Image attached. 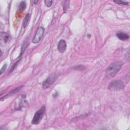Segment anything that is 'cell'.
<instances>
[{
    "instance_id": "cell-1",
    "label": "cell",
    "mask_w": 130,
    "mask_h": 130,
    "mask_svg": "<svg viewBox=\"0 0 130 130\" xmlns=\"http://www.w3.org/2000/svg\"><path fill=\"white\" fill-rule=\"evenodd\" d=\"M123 63L121 61H116L111 64L105 71V75L108 78H113L120 71Z\"/></svg>"
},
{
    "instance_id": "cell-2",
    "label": "cell",
    "mask_w": 130,
    "mask_h": 130,
    "mask_svg": "<svg viewBox=\"0 0 130 130\" xmlns=\"http://www.w3.org/2000/svg\"><path fill=\"white\" fill-rule=\"evenodd\" d=\"M125 88L124 83L120 80L112 81L108 85V89L113 91H119L123 90Z\"/></svg>"
},
{
    "instance_id": "cell-3",
    "label": "cell",
    "mask_w": 130,
    "mask_h": 130,
    "mask_svg": "<svg viewBox=\"0 0 130 130\" xmlns=\"http://www.w3.org/2000/svg\"><path fill=\"white\" fill-rule=\"evenodd\" d=\"M46 110V108L45 106H43L40 109L38 110L35 114L32 120V124L33 125L39 124L44 115Z\"/></svg>"
},
{
    "instance_id": "cell-4",
    "label": "cell",
    "mask_w": 130,
    "mask_h": 130,
    "mask_svg": "<svg viewBox=\"0 0 130 130\" xmlns=\"http://www.w3.org/2000/svg\"><path fill=\"white\" fill-rule=\"evenodd\" d=\"M59 74L57 73H54L50 75L42 83V87L44 90L48 89L49 87L55 82L57 78H58Z\"/></svg>"
},
{
    "instance_id": "cell-5",
    "label": "cell",
    "mask_w": 130,
    "mask_h": 130,
    "mask_svg": "<svg viewBox=\"0 0 130 130\" xmlns=\"http://www.w3.org/2000/svg\"><path fill=\"white\" fill-rule=\"evenodd\" d=\"M44 31H45V29L43 27L39 28L36 32L33 39L32 40V43H35V44L39 43L41 40L42 37H43V34H44Z\"/></svg>"
},
{
    "instance_id": "cell-6",
    "label": "cell",
    "mask_w": 130,
    "mask_h": 130,
    "mask_svg": "<svg viewBox=\"0 0 130 130\" xmlns=\"http://www.w3.org/2000/svg\"><path fill=\"white\" fill-rule=\"evenodd\" d=\"M67 43L65 40H61L58 44V49L61 53H64L66 50Z\"/></svg>"
},
{
    "instance_id": "cell-7",
    "label": "cell",
    "mask_w": 130,
    "mask_h": 130,
    "mask_svg": "<svg viewBox=\"0 0 130 130\" xmlns=\"http://www.w3.org/2000/svg\"><path fill=\"white\" fill-rule=\"evenodd\" d=\"M23 85L22 86H19V87L12 90L11 91H10L9 93H8V94H7L6 96H5L4 97H3V98H1V101H3V100L6 99V98H8L11 97V96H12L14 95H15V94H16L17 93H18L19 91H20L21 89H22V88H23Z\"/></svg>"
},
{
    "instance_id": "cell-8",
    "label": "cell",
    "mask_w": 130,
    "mask_h": 130,
    "mask_svg": "<svg viewBox=\"0 0 130 130\" xmlns=\"http://www.w3.org/2000/svg\"><path fill=\"white\" fill-rule=\"evenodd\" d=\"M116 37L121 40L126 41L129 39V35L123 32H117L116 34Z\"/></svg>"
},
{
    "instance_id": "cell-9",
    "label": "cell",
    "mask_w": 130,
    "mask_h": 130,
    "mask_svg": "<svg viewBox=\"0 0 130 130\" xmlns=\"http://www.w3.org/2000/svg\"><path fill=\"white\" fill-rule=\"evenodd\" d=\"M9 39V35L7 32H1V41L4 43H7Z\"/></svg>"
},
{
    "instance_id": "cell-10",
    "label": "cell",
    "mask_w": 130,
    "mask_h": 130,
    "mask_svg": "<svg viewBox=\"0 0 130 130\" xmlns=\"http://www.w3.org/2000/svg\"><path fill=\"white\" fill-rule=\"evenodd\" d=\"M31 18V14H27L26 15V16H25L24 19V21H23V28L24 29H26L29 23V21Z\"/></svg>"
},
{
    "instance_id": "cell-11",
    "label": "cell",
    "mask_w": 130,
    "mask_h": 130,
    "mask_svg": "<svg viewBox=\"0 0 130 130\" xmlns=\"http://www.w3.org/2000/svg\"><path fill=\"white\" fill-rule=\"evenodd\" d=\"M28 45V42L27 41H26L24 43V44L22 46V47H21V53H20V57L21 56V55H23L24 53V52H25V51L26 50V49L27 48V46Z\"/></svg>"
},
{
    "instance_id": "cell-12",
    "label": "cell",
    "mask_w": 130,
    "mask_h": 130,
    "mask_svg": "<svg viewBox=\"0 0 130 130\" xmlns=\"http://www.w3.org/2000/svg\"><path fill=\"white\" fill-rule=\"evenodd\" d=\"M64 3H63V8H64V11L65 12H66L67 9L69 7L70 2L68 1H64Z\"/></svg>"
},
{
    "instance_id": "cell-13",
    "label": "cell",
    "mask_w": 130,
    "mask_h": 130,
    "mask_svg": "<svg viewBox=\"0 0 130 130\" xmlns=\"http://www.w3.org/2000/svg\"><path fill=\"white\" fill-rule=\"evenodd\" d=\"M26 8H27V4L26 2L25 1L21 2L19 6V8L22 10H25L26 9Z\"/></svg>"
},
{
    "instance_id": "cell-14",
    "label": "cell",
    "mask_w": 130,
    "mask_h": 130,
    "mask_svg": "<svg viewBox=\"0 0 130 130\" xmlns=\"http://www.w3.org/2000/svg\"><path fill=\"white\" fill-rule=\"evenodd\" d=\"M113 2L116 4H122V5H128L129 3L124 1H121V0H114Z\"/></svg>"
},
{
    "instance_id": "cell-15",
    "label": "cell",
    "mask_w": 130,
    "mask_h": 130,
    "mask_svg": "<svg viewBox=\"0 0 130 130\" xmlns=\"http://www.w3.org/2000/svg\"><path fill=\"white\" fill-rule=\"evenodd\" d=\"M53 3V1L52 0H45L44 1V3L45 4V5L47 7H50Z\"/></svg>"
},
{
    "instance_id": "cell-16",
    "label": "cell",
    "mask_w": 130,
    "mask_h": 130,
    "mask_svg": "<svg viewBox=\"0 0 130 130\" xmlns=\"http://www.w3.org/2000/svg\"><path fill=\"white\" fill-rule=\"evenodd\" d=\"M7 64H4L3 65V66L2 67V68H1V71H0V74H1V75H2L5 71H6V69L7 68Z\"/></svg>"
},
{
    "instance_id": "cell-17",
    "label": "cell",
    "mask_w": 130,
    "mask_h": 130,
    "mask_svg": "<svg viewBox=\"0 0 130 130\" xmlns=\"http://www.w3.org/2000/svg\"><path fill=\"white\" fill-rule=\"evenodd\" d=\"M38 2V1H33V2H34V4H36Z\"/></svg>"
}]
</instances>
